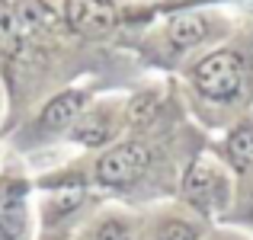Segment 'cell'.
I'll list each match as a JSON object with an SVG mask.
<instances>
[{
	"label": "cell",
	"instance_id": "12",
	"mask_svg": "<svg viewBox=\"0 0 253 240\" xmlns=\"http://www.w3.org/2000/svg\"><path fill=\"white\" fill-rule=\"evenodd\" d=\"M154 109H157V99H154V96H141V99H138V106H135V109L128 112V116L135 119L138 125H144V122H148L151 116H154Z\"/></svg>",
	"mask_w": 253,
	"mask_h": 240
},
{
	"label": "cell",
	"instance_id": "2",
	"mask_svg": "<svg viewBox=\"0 0 253 240\" xmlns=\"http://www.w3.org/2000/svg\"><path fill=\"white\" fill-rule=\"evenodd\" d=\"M151 163V151L141 141H125L109 148L103 157L96 160V176L106 186H125L131 179H138Z\"/></svg>",
	"mask_w": 253,
	"mask_h": 240
},
{
	"label": "cell",
	"instance_id": "4",
	"mask_svg": "<svg viewBox=\"0 0 253 240\" xmlns=\"http://www.w3.org/2000/svg\"><path fill=\"white\" fill-rule=\"evenodd\" d=\"M29 237V211L19 189L0 192V240H26Z\"/></svg>",
	"mask_w": 253,
	"mask_h": 240
},
{
	"label": "cell",
	"instance_id": "3",
	"mask_svg": "<svg viewBox=\"0 0 253 240\" xmlns=\"http://www.w3.org/2000/svg\"><path fill=\"white\" fill-rule=\"evenodd\" d=\"M68 23L77 32H106L116 23L112 0H68Z\"/></svg>",
	"mask_w": 253,
	"mask_h": 240
},
{
	"label": "cell",
	"instance_id": "7",
	"mask_svg": "<svg viewBox=\"0 0 253 240\" xmlns=\"http://www.w3.org/2000/svg\"><path fill=\"white\" fill-rule=\"evenodd\" d=\"M205 32H209V26H205V19L196 16V13H183V16L170 19V42L179 45V48H189V45L202 42Z\"/></svg>",
	"mask_w": 253,
	"mask_h": 240
},
{
	"label": "cell",
	"instance_id": "9",
	"mask_svg": "<svg viewBox=\"0 0 253 240\" xmlns=\"http://www.w3.org/2000/svg\"><path fill=\"white\" fill-rule=\"evenodd\" d=\"M74 138L81 144L96 148V144H106V138H109V125L103 122V116H86V119H81V122L74 125Z\"/></svg>",
	"mask_w": 253,
	"mask_h": 240
},
{
	"label": "cell",
	"instance_id": "11",
	"mask_svg": "<svg viewBox=\"0 0 253 240\" xmlns=\"http://www.w3.org/2000/svg\"><path fill=\"white\" fill-rule=\"evenodd\" d=\"M90 240H131V237H128V228H125L122 221L109 218V221H103L96 231H93Z\"/></svg>",
	"mask_w": 253,
	"mask_h": 240
},
{
	"label": "cell",
	"instance_id": "1",
	"mask_svg": "<svg viewBox=\"0 0 253 240\" xmlns=\"http://www.w3.org/2000/svg\"><path fill=\"white\" fill-rule=\"evenodd\" d=\"M192 77H196V86L202 96L215 99V103H228L244 86V61L234 51H215L196 64Z\"/></svg>",
	"mask_w": 253,
	"mask_h": 240
},
{
	"label": "cell",
	"instance_id": "6",
	"mask_svg": "<svg viewBox=\"0 0 253 240\" xmlns=\"http://www.w3.org/2000/svg\"><path fill=\"white\" fill-rule=\"evenodd\" d=\"M84 103H86V96L77 93V90L61 93V96H55L48 106H45V112H42L39 122H42L45 131H61V128H68V125H74V119L81 116Z\"/></svg>",
	"mask_w": 253,
	"mask_h": 240
},
{
	"label": "cell",
	"instance_id": "8",
	"mask_svg": "<svg viewBox=\"0 0 253 240\" xmlns=\"http://www.w3.org/2000/svg\"><path fill=\"white\" fill-rule=\"evenodd\" d=\"M228 154H231V163L237 170H247L253 163V125H241L228 138Z\"/></svg>",
	"mask_w": 253,
	"mask_h": 240
},
{
	"label": "cell",
	"instance_id": "5",
	"mask_svg": "<svg viewBox=\"0 0 253 240\" xmlns=\"http://www.w3.org/2000/svg\"><path fill=\"white\" fill-rule=\"evenodd\" d=\"M183 189H186V196H189L196 205H202V208H211L215 202H224V183H221V176H218L215 166L196 163L189 170V176H186Z\"/></svg>",
	"mask_w": 253,
	"mask_h": 240
},
{
	"label": "cell",
	"instance_id": "10",
	"mask_svg": "<svg viewBox=\"0 0 253 240\" xmlns=\"http://www.w3.org/2000/svg\"><path fill=\"white\" fill-rule=\"evenodd\" d=\"M154 240H199V231L186 221H167L161 231H157Z\"/></svg>",
	"mask_w": 253,
	"mask_h": 240
}]
</instances>
